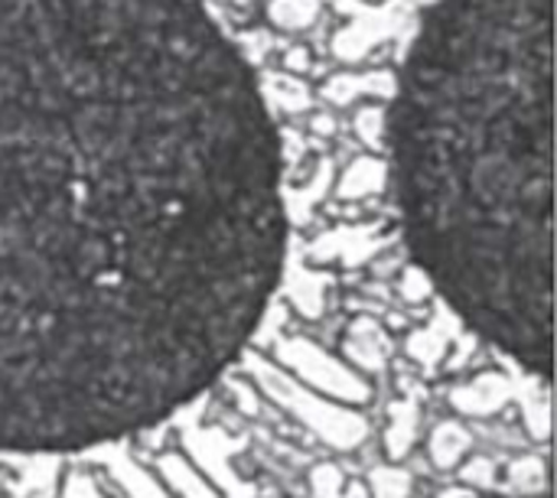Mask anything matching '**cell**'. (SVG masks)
Wrapping results in <instances>:
<instances>
[{
  "instance_id": "obj_2",
  "label": "cell",
  "mask_w": 557,
  "mask_h": 498,
  "mask_svg": "<svg viewBox=\"0 0 557 498\" xmlns=\"http://www.w3.org/2000/svg\"><path fill=\"white\" fill-rule=\"evenodd\" d=\"M552 0H434L388 111L405 245L490 346L552 378Z\"/></svg>"
},
{
  "instance_id": "obj_1",
  "label": "cell",
  "mask_w": 557,
  "mask_h": 498,
  "mask_svg": "<svg viewBox=\"0 0 557 498\" xmlns=\"http://www.w3.org/2000/svg\"><path fill=\"white\" fill-rule=\"evenodd\" d=\"M264 95L193 0H0V453L206 395L281 281Z\"/></svg>"
},
{
  "instance_id": "obj_3",
  "label": "cell",
  "mask_w": 557,
  "mask_h": 498,
  "mask_svg": "<svg viewBox=\"0 0 557 498\" xmlns=\"http://www.w3.org/2000/svg\"><path fill=\"white\" fill-rule=\"evenodd\" d=\"M506 498V496H499ZM509 498H548V493H539V496H509Z\"/></svg>"
}]
</instances>
